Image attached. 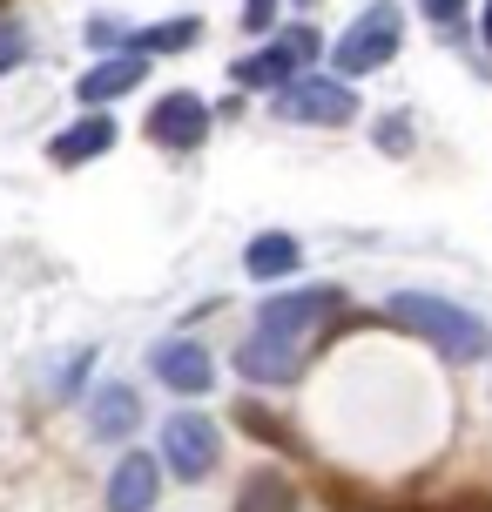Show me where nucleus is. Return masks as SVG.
<instances>
[{"instance_id":"nucleus-1","label":"nucleus","mask_w":492,"mask_h":512,"mask_svg":"<svg viewBox=\"0 0 492 512\" xmlns=\"http://www.w3.org/2000/svg\"><path fill=\"white\" fill-rule=\"evenodd\" d=\"M385 310H391V324L418 331L439 358H452V364H479L492 351V331L472 317L466 304H445V297H425V290H398Z\"/></svg>"},{"instance_id":"nucleus-2","label":"nucleus","mask_w":492,"mask_h":512,"mask_svg":"<svg viewBox=\"0 0 492 512\" xmlns=\"http://www.w3.org/2000/svg\"><path fill=\"white\" fill-rule=\"evenodd\" d=\"M398 34H405V21H398V7L391 0H378V7H364L358 21L344 27V41H337V75H371V68H385L391 54H398Z\"/></svg>"},{"instance_id":"nucleus-3","label":"nucleus","mask_w":492,"mask_h":512,"mask_svg":"<svg viewBox=\"0 0 492 512\" xmlns=\"http://www.w3.org/2000/svg\"><path fill=\"white\" fill-rule=\"evenodd\" d=\"M277 115L284 122H324V128H337V122H351L358 115V95L344 88V75H290L284 81V95H277Z\"/></svg>"},{"instance_id":"nucleus-4","label":"nucleus","mask_w":492,"mask_h":512,"mask_svg":"<svg viewBox=\"0 0 492 512\" xmlns=\"http://www.w3.org/2000/svg\"><path fill=\"white\" fill-rule=\"evenodd\" d=\"M216 452H223V438H216V425H209L203 411H176L162 425V465L176 479H209L216 472Z\"/></svg>"},{"instance_id":"nucleus-5","label":"nucleus","mask_w":492,"mask_h":512,"mask_svg":"<svg viewBox=\"0 0 492 512\" xmlns=\"http://www.w3.org/2000/svg\"><path fill=\"white\" fill-rule=\"evenodd\" d=\"M311 54H317V34H311V27H290L277 48H263V54H250V61H236V81H243V88H284V81L297 75Z\"/></svg>"},{"instance_id":"nucleus-6","label":"nucleus","mask_w":492,"mask_h":512,"mask_svg":"<svg viewBox=\"0 0 492 512\" xmlns=\"http://www.w3.org/2000/svg\"><path fill=\"white\" fill-rule=\"evenodd\" d=\"M236 371L250 384H290L304 371V344H290V337H270V331H250L236 344Z\"/></svg>"},{"instance_id":"nucleus-7","label":"nucleus","mask_w":492,"mask_h":512,"mask_svg":"<svg viewBox=\"0 0 492 512\" xmlns=\"http://www.w3.org/2000/svg\"><path fill=\"white\" fill-rule=\"evenodd\" d=\"M337 310V297L331 290H297V297H270V304L257 310V331H270V337H290V344H304V337L324 324Z\"/></svg>"},{"instance_id":"nucleus-8","label":"nucleus","mask_w":492,"mask_h":512,"mask_svg":"<svg viewBox=\"0 0 492 512\" xmlns=\"http://www.w3.org/2000/svg\"><path fill=\"white\" fill-rule=\"evenodd\" d=\"M203 135H209V108H203V95L176 88V95H162V102L149 108V142H162V149H196Z\"/></svg>"},{"instance_id":"nucleus-9","label":"nucleus","mask_w":492,"mask_h":512,"mask_svg":"<svg viewBox=\"0 0 492 512\" xmlns=\"http://www.w3.org/2000/svg\"><path fill=\"white\" fill-rule=\"evenodd\" d=\"M149 364H156V378L169 384V391H182V398H203L209 384H216L209 351H203V344H182V337H176V344H156V358H149Z\"/></svg>"},{"instance_id":"nucleus-10","label":"nucleus","mask_w":492,"mask_h":512,"mask_svg":"<svg viewBox=\"0 0 492 512\" xmlns=\"http://www.w3.org/2000/svg\"><path fill=\"white\" fill-rule=\"evenodd\" d=\"M162 492V472L149 452H129V459L108 472V512H149Z\"/></svg>"},{"instance_id":"nucleus-11","label":"nucleus","mask_w":492,"mask_h":512,"mask_svg":"<svg viewBox=\"0 0 492 512\" xmlns=\"http://www.w3.org/2000/svg\"><path fill=\"white\" fill-rule=\"evenodd\" d=\"M108 149H115V122H108L102 108L81 115L75 128H61V135L48 142V155L61 162V169H81V162H95V155H108Z\"/></svg>"},{"instance_id":"nucleus-12","label":"nucleus","mask_w":492,"mask_h":512,"mask_svg":"<svg viewBox=\"0 0 492 512\" xmlns=\"http://www.w3.org/2000/svg\"><path fill=\"white\" fill-rule=\"evenodd\" d=\"M135 425H142V398H135L129 384H102L95 405H88V432L95 438H129Z\"/></svg>"},{"instance_id":"nucleus-13","label":"nucleus","mask_w":492,"mask_h":512,"mask_svg":"<svg viewBox=\"0 0 492 512\" xmlns=\"http://www.w3.org/2000/svg\"><path fill=\"white\" fill-rule=\"evenodd\" d=\"M129 88H142V54H115V61H102V68H88V75L75 81V95L88 108L115 102V95H129Z\"/></svg>"},{"instance_id":"nucleus-14","label":"nucleus","mask_w":492,"mask_h":512,"mask_svg":"<svg viewBox=\"0 0 492 512\" xmlns=\"http://www.w3.org/2000/svg\"><path fill=\"white\" fill-rule=\"evenodd\" d=\"M304 263V250H297V236H284V230H263V236H250V250H243V270L250 277H290Z\"/></svg>"},{"instance_id":"nucleus-15","label":"nucleus","mask_w":492,"mask_h":512,"mask_svg":"<svg viewBox=\"0 0 492 512\" xmlns=\"http://www.w3.org/2000/svg\"><path fill=\"white\" fill-rule=\"evenodd\" d=\"M230 512H297V492H290L284 472H250Z\"/></svg>"},{"instance_id":"nucleus-16","label":"nucleus","mask_w":492,"mask_h":512,"mask_svg":"<svg viewBox=\"0 0 492 512\" xmlns=\"http://www.w3.org/2000/svg\"><path fill=\"white\" fill-rule=\"evenodd\" d=\"M203 34V21L196 14H182V21H156V27H142V34H129L135 54H182L189 41Z\"/></svg>"},{"instance_id":"nucleus-17","label":"nucleus","mask_w":492,"mask_h":512,"mask_svg":"<svg viewBox=\"0 0 492 512\" xmlns=\"http://www.w3.org/2000/svg\"><path fill=\"white\" fill-rule=\"evenodd\" d=\"M27 61V27L21 21H0V75H14Z\"/></svg>"},{"instance_id":"nucleus-18","label":"nucleus","mask_w":492,"mask_h":512,"mask_svg":"<svg viewBox=\"0 0 492 512\" xmlns=\"http://www.w3.org/2000/svg\"><path fill=\"white\" fill-rule=\"evenodd\" d=\"M81 371H88V351H75V358H68L61 371H54V398H68V391L81 384Z\"/></svg>"},{"instance_id":"nucleus-19","label":"nucleus","mask_w":492,"mask_h":512,"mask_svg":"<svg viewBox=\"0 0 492 512\" xmlns=\"http://www.w3.org/2000/svg\"><path fill=\"white\" fill-rule=\"evenodd\" d=\"M270 21H277V0H243V27L250 34H263Z\"/></svg>"},{"instance_id":"nucleus-20","label":"nucleus","mask_w":492,"mask_h":512,"mask_svg":"<svg viewBox=\"0 0 492 512\" xmlns=\"http://www.w3.org/2000/svg\"><path fill=\"white\" fill-rule=\"evenodd\" d=\"M378 149H391V155L405 149V122H378Z\"/></svg>"},{"instance_id":"nucleus-21","label":"nucleus","mask_w":492,"mask_h":512,"mask_svg":"<svg viewBox=\"0 0 492 512\" xmlns=\"http://www.w3.org/2000/svg\"><path fill=\"white\" fill-rule=\"evenodd\" d=\"M425 14H432V21H459V14H466V0H425Z\"/></svg>"},{"instance_id":"nucleus-22","label":"nucleus","mask_w":492,"mask_h":512,"mask_svg":"<svg viewBox=\"0 0 492 512\" xmlns=\"http://www.w3.org/2000/svg\"><path fill=\"white\" fill-rule=\"evenodd\" d=\"M486 41H492V0H486Z\"/></svg>"}]
</instances>
